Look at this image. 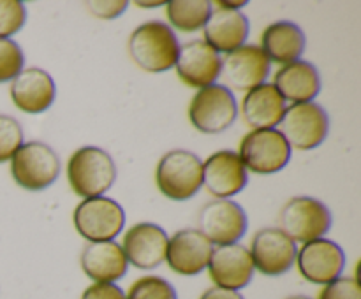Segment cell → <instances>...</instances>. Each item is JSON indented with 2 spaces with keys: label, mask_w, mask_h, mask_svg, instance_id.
Here are the masks:
<instances>
[{
  "label": "cell",
  "mask_w": 361,
  "mask_h": 299,
  "mask_svg": "<svg viewBox=\"0 0 361 299\" xmlns=\"http://www.w3.org/2000/svg\"><path fill=\"white\" fill-rule=\"evenodd\" d=\"M200 299H245L240 292L228 291V288L221 287H212L201 294Z\"/></svg>",
  "instance_id": "d6a6232c"
},
{
  "label": "cell",
  "mask_w": 361,
  "mask_h": 299,
  "mask_svg": "<svg viewBox=\"0 0 361 299\" xmlns=\"http://www.w3.org/2000/svg\"><path fill=\"white\" fill-rule=\"evenodd\" d=\"M81 269L94 284H115L127 273L129 262L115 241L87 243L80 257Z\"/></svg>",
  "instance_id": "44dd1931"
},
{
  "label": "cell",
  "mask_w": 361,
  "mask_h": 299,
  "mask_svg": "<svg viewBox=\"0 0 361 299\" xmlns=\"http://www.w3.org/2000/svg\"><path fill=\"white\" fill-rule=\"evenodd\" d=\"M56 97V87L51 74L39 67L23 69L11 83V98L20 111L39 115L51 108Z\"/></svg>",
  "instance_id": "d6986e66"
},
{
  "label": "cell",
  "mask_w": 361,
  "mask_h": 299,
  "mask_svg": "<svg viewBox=\"0 0 361 299\" xmlns=\"http://www.w3.org/2000/svg\"><path fill=\"white\" fill-rule=\"evenodd\" d=\"M175 67L178 77L187 87L201 90L215 84V81L219 79L222 72V60L221 55L203 39H196L180 46Z\"/></svg>",
  "instance_id": "9a60e30c"
},
{
  "label": "cell",
  "mask_w": 361,
  "mask_h": 299,
  "mask_svg": "<svg viewBox=\"0 0 361 299\" xmlns=\"http://www.w3.org/2000/svg\"><path fill=\"white\" fill-rule=\"evenodd\" d=\"M168 234L164 229L152 222L134 224L123 234L122 246L127 262L137 269H154L166 260L168 252Z\"/></svg>",
  "instance_id": "4fadbf2b"
},
{
  "label": "cell",
  "mask_w": 361,
  "mask_h": 299,
  "mask_svg": "<svg viewBox=\"0 0 361 299\" xmlns=\"http://www.w3.org/2000/svg\"><path fill=\"white\" fill-rule=\"evenodd\" d=\"M126 299H178L175 287L161 276H143L134 281Z\"/></svg>",
  "instance_id": "484cf974"
},
{
  "label": "cell",
  "mask_w": 361,
  "mask_h": 299,
  "mask_svg": "<svg viewBox=\"0 0 361 299\" xmlns=\"http://www.w3.org/2000/svg\"><path fill=\"white\" fill-rule=\"evenodd\" d=\"M286 113V101L274 83H263L245 94L242 101V116L254 130L275 129Z\"/></svg>",
  "instance_id": "603a6c76"
},
{
  "label": "cell",
  "mask_w": 361,
  "mask_h": 299,
  "mask_svg": "<svg viewBox=\"0 0 361 299\" xmlns=\"http://www.w3.org/2000/svg\"><path fill=\"white\" fill-rule=\"evenodd\" d=\"M25 55L13 39H0V83L14 79L23 70Z\"/></svg>",
  "instance_id": "83f0119b"
},
{
  "label": "cell",
  "mask_w": 361,
  "mask_h": 299,
  "mask_svg": "<svg viewBox=\"0 0 361 299\" xmlns=\"http://www.w3.org/2000/svg\"><path fill=\"white\" fill-rule=\"evenodd\" d=\"M155 183L168 199H190L203 186V162L189 150L168 151L155 169Z\"/></svg>",
  "instance_id": "3957f363"
},
{
  "label": "cell",
  "mask_w": 361,
  "mask_h": 299,
  "mask_svg": "<svg viewBox=\"0 0 361 299\" xmlns=\"http://www.w3.org/2000/svg\"><path fill=\"white\" fill-rule=\"evenodd\" d=\"M27 9L20 0H0V39H9L23 28Z\"/></svg>",
  "instance_id": "f1b7e54d"
},
{
  "label": "cell",
  "mask_w": 361,
  "mask_h": 299,
  "mask_svg": "<svg viewBox=\"0 0 361 299\" xmlns=\"http://www.w3.org/2000/svg\"><path fill=\"white\" fill-rule=\"evenodd\" d=\"M247 213L238 203L229 199H215L204 204L197 215V231L212 245H235L247 232Z\"/></svg>",
  "instance_id": "30bf717a"
},
{
  "label": "cell",
  "mask_w": 361,
  "mask_h": 299,
  "mask_svg": "<svg viewBox=\"0 0 361 299\" xmlns=\"http://www.w3.org/2000/svg\"><path fill=\"white\" fill-rule=\"evenodd\" d=\"M215 7L217 9H212L210 20L203 27V41L217 53L229 55L245 44L250 30L249 18L242 11H228L219 6Z\"/></svg>",
  "instance_id": "ffe728a7"
},
{
  "label": "cell",
  "mask_w": 361,
  "mask_h": 299,
  "mask_svg": "<svg viewBox=\"0 0 361 299\" xmlns=\"http://www.w3.org/2000/svg\"><path fill=\"white\" fill-rule=\"evenodd\" d=\"M317 299H361L360 281L353 276H341L324 285Z\"/></svg>",
  "instance_id": "f546056e"
},
{
  "label": "cell",
  "mask_w": 361,
  "mask_h": 299,
  "mask_svg": "<svg viewBox=\"0 0 361 299\" xmlns=\"http://www.w3.org/2000/svg\"><path fill=\"white\" fill-rule=\"evenodd\" d=\"M286 299H312L309 295H291V298H286Z\"/></svg>",
  "instance_id": "d590c367"
},
{
  "label": "cell",
  "mask_w": 361,
  "mask_h": 299,
  "mask_svg": "<svg viewBox=\"0 0 361 299\" xmlns=\"http://www.w3.org/2000/svg\"><path fill=\"white\" fill-rule=\"evenodd\" d=\"M238 157L256 174H275L291 160V146L279 129L250 130L240 143Z\"/></svg>",
  "instance_id": "52a82bcc"
},
{
  "label": "cell",
  "mask_w": 361,
  "mask_h": 299,
  "mask_svg": "<svg viewBox=\"0 0 361 299\" xmlns=\"http://www.w3.org/2000/svg\"><path fill=\"white\" fill-rule=\"evenodd\" d=\"M214 6L222 7V9H228V11H238L242 7L247 6V2H226V0H221V2H212Z\"/></svg>",
  "instance_id": "836d02e7"
},
{
  "label": "cell",
  "mask_w": 361,
  "mask_h": 299,
  "mask_svg": "<svg viewBox=\"0 0 361 299\" xmlns=\"http://www.w3.org/2000/svg\"><path fill=\"white\" fill-rule=\"evenodd\" d=\"M11 174L21 189L41 192L59 178L60 158L51 146L41 141L23 143L11 158Z\"/></svg>",
  "instance_id": "277c9868"
},
{
  "label": "cell",
  "mask_w": 361,
  "mask_h": 299,
  "mask_svg": "<svg viewBox=\"0 0 361 299\" xmlns=\"http://www.w3.org/2000/svg\"><path fill=\"white\" fill-rule=\"evenodd\" d=\"M140 7H161L164 6V2H136Z\"/></svg>",
  "instance_id": "e575fe53"
},
{
  "label": "cell",
  "mask_w": 361,
  "mask_h": 299,
  "mask_svg": "<svg viewBox=\"0 0 361 299\" xmlns=\"http://www.w3.org/2000/svg\"><path fill=\"white\" fill-rule=\"evenodd\" d=\"M271 62L259 46L243 44L222 60V76L226 83L240 91L259 87L270 74Z\"/></svg>",
  "instance_id": "ac0fdd59"
},
{
  "label": "cell",
  "mask_w": 361,
  "mask_h": 299,
  "mask_svg": "<svg viewBox=\"0 0 361 299\" xmlns=\"http://www.w3.org/2000/svg\"><path fill=\"white\" fill-rule=\"evenodd\" d=\"M23 144V127L16 118L0 115V164L11 160Z\"/></svg>",
  "instance_id": "4316f807"
},
{
  "label": "cell",
  "mask_w": 361,
  "mask_h": 299,
  "mask_svg": "<svg viewBox=\"0 0 361 299\" xmlns=\"http://www.w3.org/2000/svg\"><path fill=\"white\" fill-rule=\"evenodd\" d=\"M254 269L264 276H282L296 260V243L279 227H264L256 232L250 243Z\"/></svg>",
  "instance_id": "8fae6325"
},
{
  "label": "cell",
  "mask_w": 361,
  "mask_h": 299,
  "mask_svg": "<svg viewBox=\"0 0 361 299\" xmlns=\"http://www.w3.org/2000/svg\"><path fill=\"white\" fill-rule=\"evenodd\" d=\"M168 20L176 30L196 32L207 25L212 14V2L208 0H175L166 4Z\"/></svg>",
  "instance_id": "d4e9b609"
},
{
  "label": "cell",
  "mask_w": 361,
  "mask_h": 299,
  "mask_svg": "<svg viewBox=\"0 0 361 299\" xmlns=\"http://www.w3.org/2000/svg\"><path fill=\"white\" fill-rule=\"evenodd\" d=\"M238 115L235 94L224 84L201 88L189 106V120L200 132L221 134L235 123Z\"/></svg>",
  "instance_id": "ba28073f"
},
{
  "label": "cell",
  "mask_w": 361,
  "mask_h": 299,
  "mask_svg": "<svg viewBox=\"0 0 361 299\" xmlns=\"http://www.w3.org/2000/svg\"><path fill=\"white\" fill-rule=\"evenodd\" d=\"M296 266L307 281L326 285L341 278L345 266V255L341 245L326 238L303 243L296 252Z\"/></svg>",
  "instance_id": "7c38bea8"
},
{
  "label": "cell",
  "mask_w": 361,
  "mask_h": 299,
  "mask_svg": "<svg viewBox=\"0 0 361 299\" xmlns=\"http://www.w3.org/2000/svg\"><path fill=\"white\" fill-rule=\"evenodd\" d=\"M247 182L249 174L236 151H215L203 162V185L217 199L236 196L245 189Z\"/></svg>",
  "instance_id": "e0dca14e"
},
{
  "label": "cell",
  "mask_w": 361,
  "mask_h": 299,
  "mask_svg": "<svg viewBox=\"0 0 361 299\" xmlns=\"http://www.w3.org/2000/svg\"><path fill=\"white\" fill-rule=\"evenodd\" d=\"M73 222L78 234L88 243L113 241L126 225V211L109 197H90L78 204Z\"/></svg>",
  "instance_id": "5b68a950"
},
{
  "label": "cell",
  "mask_w": 361,
  "mask_h": 299,
  "mask_svg": "<svg viewBox=\"0 0 361 299\" xmlns=\"http://www.w3.org/2000/svg\"><path fill=\"white\" fill-rule=\"evenodd\" d=\"M180 42L169 25L159 20L140 25L129 37V55L140 69L159 74L176 65Z\"/></svg>",
  "instance_id": "6da1fadb"
},
{
  "label": "cell",
  "mask_w": 361,
  "mask_h": 299,
  "mask_svg": "<svg viewBox=\"0 0 361 299\" xmlns=\"http://www.w3.org/2000/svg\"><path fill=\"white\" fill-rule=\"evenodd\" d=\"M331 220V211L326 204L314 197L298 196L282 208L279 229L295 243H309L323 238L330 231Z\"/></svg>",
  "instance_id": "8992f818"
},
{
  "label": "cell",
  "mask_w": 361,
  "mask_h": 299,
  "mask_svg": "<svg viewBox=\"0 0 361 299\" xmlns=\"http://www.w3.org/2000/svg\"><path fill=\"white\" fill-rule=\"evenodd\" d=\"M81 299H126V294L115 284H92L85 288Z\"/></svg>",
  "instance_id": "4dcf8cb0"
},
{
  "label": "cell",
  "mask_w": 361,
  "mask_h": 299,
  "mask_svg": "<svg viewBox=\"0 0 361 299\" xmlns=\"http://www.w3.org/2000/svg\"><path fill=\"white\" fill-rule=\"evenodd\" d=\"M214 245L197 229H182L168 241L166 262L182 276H196L203 273L210 262Z\"/></svg>",
  "instance_id": "5bb4252c"
},
{
  "label": "cell",
  "mask_w": 361,
  "mask_h": 299,
  "mask_svg": "<svg viewBox=\"0 0 361 299\" xmlns=\"http://www.w3.org/2000/svg\"><path fill=\"white\" fill-rule=\"evenodd\" d=\"M274 87L286 102L291 104L314 102L321 91L319 70L305 60L286 63L275 72Z\"/></svg>",
  "instance_id": "7402d4cb"
},
{
  "label": "cell",
  "mask_w": 361,
  "mask_h": 299,
  "mask_svg": "<svg viewBox=\"0 0 361 299\" xmlns=\"http://www.w3.org/2000/svg\"><path fill=\"white\" fill-rule=\"evenodd\" d=\"M67 179L76 196L90 199L108 192L116 179V165L111 155L97 146H83L67 162Z\"/></svg>",
  "instance_id": "7a4b0ae2"
},
{
  "label": "cell",
  "mask_w": 361,
  "mask_h": 299,
  "mask_svg": "<svg viewBox=\"0 0 361 299\" xmlns=\"http://www.w3.org/2000/svg\"><path fill=\"white\" fill-rule=\"evenodd\" d=\"M87 6L90 7V13L95 14L97 18L113 20V18L120 16L127 9L129 2H126V0H115V2H88Z\"/></svg>",
  "instance_id": "1f68e13d"
},
{
  "label": "cell",
  "mask_w": 361,
  "mask_h": 299,
  "mask_svg": "<svg viewBox=\"0 0 361 299\" xmlns=\"http://www.w3.org/2000/svg\"><path fill=\"white\" fill-rule=\"evenodd\" d=\"M305 46V34L293 21H275L261 34V49L270 62H277L281 65L300 60Z\"/></svg>",
  "instance_id": "cb8c5ba5"
},
{
  "label": "cell",
  "mask_w": 361,
  "mask_h": 299,
  "mask_svg": "<svg viewBox=\"0 0 361 299\" xmlns=\"http://www.w3.org/2000/svg\"><path fill=\"white\" fill-rule=\"evenodd\" d=\"M281 134L295 150H314L326 139L330 118L326 109L317 102L291 104L281 120Z\"/></svg>",
  "instance_id": "9c48e42d"
},
{
  "label": "cell",
  "mask_w": 361,
  "mask_h": 299,
  "mask_svg": "<svg viewBox=\"0 0 361 299\" xmlns=\"http://www.w3.org/2000/svg\"><path fill=\"white\" fill-rule=\"evenodd\" d=\"M254 262L249 248L238 245H224L214 248L208 262V273L215 287L236 291L247 287L254 276Z\"/></svg>",
  "instance_id": "2e32d148"
}]
</instances>
